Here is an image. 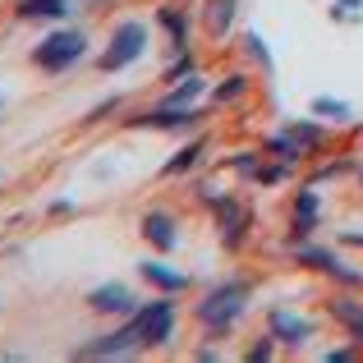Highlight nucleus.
<instances>
[{"label": "nucleus", "mask_w": 363, "mask_h": 363, "mask_svg": "<svg viewBox=\"0 0 363 363\" xmlns=\"http://www.w3.org/2000/svg\"><path fill=\"white\" fill-rule=\"evenodd\" d=\"M248 294H253V290H248V281H221V285H212L207 299L198 303V318L221 336V331H230L235 322H240V313L248 308Z\"/></svg>", "instance_id": "1"}, {"label": "nucleus", "mask_w": 363, "mask_h": 363, "mask_svg": "<svg viewBox=\"0 0 363 363\" xmlns=\"http://www.w3.org/2000/svg\"><path fill=\"white\" fill-rule=\"evenodd\" d=\"M83 51H88V37H83L79 28H60V33H51L42 46H33V65L42 74H65Z\"/></svg>", "instance_id": "2"}, {"label": "nucleus", "mask_w": 363, "mask_h": 363, "mask_svg": "<svg viewBox=\"0 0 363 363\" xmlns=\"http://www.w3.org/2000/svg\"><path fill=\"white\" fill-rule=\"evenodd\" d=\"M143 51H147V28H143L138 18H129V23H120L116 33H111V46L101 51L97 69L101 74H116V69H124V65H133Z\"/></svg>", "instance_id": "3"}, {"label": "nucleus", "mask_w": 363, "mask_h": 363, "mask_svg": "<svg viewBox=\"0 0 363 363\" xmlns=\"http://www.w3.org/2000/svg\"><path fill=\"white\" fill-rule=\"evenodd\" d=\"M133 331H138L143 345H161V340H170V331H175V303L157 299L147 303V308L133 313Z\"/></svg>", "instance_id": "4"}, {"label": "nucleus", "mask_w": 363, "mask_h": 363, "mask_svg": "<svg viewBox=\"0 0 363 363\" xmlns=\"http://www.w3.org/2000/svg\"><path fill=\"white\" fill-rule=\"evenodd\" d=\"M294 257H299V262H308L313 272L336 276L340 285H363V272H359V267H345L336 253H331V248H294Z\"/></svg>", "instance_id": "5"}, {"label": "nucleus", "mask_w": 363, "mask_h": 363, "mask_svg": "<svg viewBox=\"0 0 363 363\" xmlns=\"http://www.w3.org/2000/svg\"><path fill=\"white\" fill-rule=\"evenodd\" d=\"M267 322H272V336L285 340V345H303V340L313 336V322L308 318H294L290 308H272V313H267Z\"/></svg>", "instance_id": "6"}, {"label": "nucleus", "mask_w": 363, "mask_h": 363, "mask_svg": "<svg viewBox=\"0 0 363 363\" xmlns=\"http://www.w3.org/2000/svg\"><path fill=\"white\" fill-rule=\"evenodd\" d=\"M216 203V216H221V230H225V244L240 248L244 230H248V207H240L235 198H212Z\"/></svg>", "instance_id": "7"}, {"label": "nucleus", "mask_w": 363, "mask_h": 363, "mask_svg": "<svg viewBox=\"0 0 363 363\" xmlns=\"http://www.w3.org/2000/svg\"><path fill=\"white\" fill-rule=\"evenodd\" d=\"M318 221H322V198L313 189H299V198H294V240H308L318 230Z\"/></svg>", "instance_id": "8"}, {"label": "nucleus", "mask_w": 363, "mask_h": 363, "mask_svg": "<svg viewBox=\"0 0 363 363\" xmlns=\"http://www.w3.org/2000/svg\"><path fill=\"white\" fill-rule=\"evenodd\" d=\"M143 235H147V240L157 244L161 253H170V248H175V240H179L175 221H170L166 212H147V216H143Z\"/></svg>", "instance_id": "9"}, {"label": "nucleus", "mask_w": 363, "mask_h": 363, "mask_svg": "<svg viewBox=\"0 0 363 363\" xmlns=\"http://www.w3.org/2000/svg\"><path fill=\"white\" fill-rule=\"evenodd\" d=\"M88 303L97 313H129L133 308V294L124 290V285H97V290L88 294Z\"/></svg>", "instance_id": "10"}, {"label": "nucleus", "mask_w": 363, "mask_h": 363, "mask_svg": "<svg viewBox=\"0 0 363 363\" xmlns=\"http://www.w3.org/2000/svg\"><path fill=\"white\" fill-rule=\"evenodd\" d=\"M143 267V281H152L157 290H166V294H179L189 285V276L184 272H170L166 262H138Z\"/></svg>", "instance_id": "11"}, {"label": "nucleus", "mask_w": 363, "mask_h": 363, "mask_svg": "<svg viewBox=\"0 0 363 363\" xmlns=\"http://www.w3.org/2000/svg\"><path fill=\"white\" fill-rule=\"evenodd\" d=\"M18 14L23 18H65L69 0H18Z\"/></svg>", "instance_id": "12"}, {"label": "nucleus", "mask_w": 363, "mask_h": 363, "mask_svg": "<svg viewBox=\"0 0 363 363\" xmlns=\"http://www.w3.org/2000/svg\"><path fill=\"white\" fill-rule=\"evenodd\" d=\"M198 116L194 111H175V106H161V111H152V116H143L138 124H147V129H175V124H194Z\"/></svg>", "instance_id": "13"}, {"label": "nucleus", "mask_w": 363, "mask_h": 363, "mask_svg": "<svg viewBox=\"0 0 363 363\" xmlns=\"http://www.w3.org/2000/svg\"><path fill=\"white\" fill-rule=\"evenodd\" d=\"M235 5H240V0H212V5H207V28H212V37H225V33H230Z\"/></svg>", "instance_id": "14"}, {"label": "nucleus", "mask_w": 363, "mask_h": 363, "mask_svg": "<svg viewBox=\"0 0 363 363\" xmlns=\"http://www.w3.org/2000/svg\"><path fill=\"white\" fill-rule=\"evenodd\" d=\"M198 92H203V79H198V74H184V83H179V88H170V92H166V101H161V106L189 111V101H194Z\"/></svg>", "instance_id": "15"}, {"label": "nucleus", "mask_w": 363, "mask_h": 363, "mask_svg": "<svg viewBox=\"0 0 363 363\" xmlns=\"http://www.w3.org/2000/svg\"><path fill=\"white\" fill-rule=\"evenodd\" d=\"M267 152H276L281 161H299V157H303L308 147H303V143L294 138L290 129H281V133H272V138H267Z\"/></svg>", "instance_id": "16"}, {"label": "nucleus", "mask_w": 363, "mask_h": 363, "mask_svg": "<svg viewBox=\"0 0 363 363\" xmlns=\"http://www.w3.org/2000/svg\"><path fill=\"white\" fill-rule=\"evenodd\" d=\"M198 157H203V138H198V143H189V147H179L175 157L166 161V175H179V170H189V166H194Z\"/></svg>", "instance_id": "17"}, {"label": "nucleus", "mask_w": 363, "mask_h": 363, "mask_svg": "<svg viewBox=\"0 0 363 363\" xmlns=\"http://www.w3.org/2000/svg\"><path fill=\"white\" fill-rule=\"evenodd\" d=\"M331 313H336V318H340V322H345V327L363 340V308H354L350 299H336V303H331Z\"/></svg>", "instance_id": "18"}, {"label": "nucleus", "mask_w": 363, "mask_h": 363, "mask_svg": "<svg viewBox=\"0 0 363 363\" xmlns=\"http://www.w3.org/2000/svg\"><path fill=\"white\" fill-rule=\"evenodd\" d=\"M244 92H248V79H244V74H235V79H225V83H221V88H216V92H212V101H216V106H225V101H235V97H244Z\"/></svg>", "instance_id": "19"}, {"label": "nucleus", "mask_w": 363, "mask_h": 363, "mask_svg": "<svg viewBox=\"0 0 363 363\" xmlns=\"http://www.w3.org/2000/svg\"><path fill=\"white\" fill-rule=\"evenodd\" d=\"M331 18H336V23H359L363 0H336V5H331Z\"/></svg>", "instance_id": "20"}, {"label": "nucleus", "mask_w": 363, "mask_h": 363, "mask_svg": "<svg viewBox=\"0 0 363 363\" xmlns=\"http://www.w3.org/2000/svg\"><path fill=\"white\" fill-rule=\"evenodd\" d=\"M161 23H166V33L175 37V46H184V9H161Z\"/></svg>", "instance_id": "21"}, {"label": "nucleus", "mask_w": 363, "mask_h": 363, "mask_svg": "<svg viewBox=\"0 0 363 363\" xmlns=\"http://www.w3.org/2000/svg\"><path fill=\"white\" fill-rule=\"evenodd\" d=\"M313 116H331V120H345V116H350V106H345V101H336V97H313Z\"/></svg>", "instance_id": "22"}, {"label": "nucleus", "mask_w": 363, "mask_h": 363, "mask_svg": "<svg viewBox=\"0 0 363 363\" xmlns=\"http://www.w3.org/2000/svg\"><path fill=\"white\" fill-rule=\"evenodd\" d=\"M244 46H248V51H253V60H257V65H262V69H267V74H272V55H267V46H262V37H257V33H248V42H244Z\"/></svg>", "instance_id": "23"}, {"label": "nucleus", "mask_w": 363, "mask_h": 363, "mask_svg": "<svg viewBox=\"0 0 363 363\" xmlns=\"http://www.w3.org/2000/svg\"><path fill=\"white\" fill-rule=\"evenodd\" d=\"M0 111H5V101H0Z\"/></svg>", "instance_id": "24"}]
</instances>
